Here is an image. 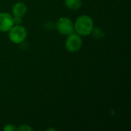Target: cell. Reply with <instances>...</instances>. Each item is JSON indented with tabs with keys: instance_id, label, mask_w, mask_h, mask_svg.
I'll return each mask as SVG.
<instances>
[{
	"instance_id": "2",
	"label": "cell",
	"mask_w": 131,
	"mask_h": 131,
	"mask_svg": "<svg viewBox=\"0 0 131 131\" xmlns=\"http://www.w3.org/2000/svg\"><path fill=\"white\" fill-rule=\"evenodd\" d=\"M8 32L9 40L16 45L21 44L27 38V30L21 25H14Z\"/></svg>"
},
{
	"instance_id": "3",
	"label": "cell",
	"mask_w": 131,
	"mask_h": 131,
	"mask_svg": "<svg viewBox=\"0 0 131 131\" xmlns=\"http://www.w3.org/2000/svg\"><path fill=\"white\" fill-rule=\"evenodd\" d=\"M83 45V41L81 36H80L76 32H72L71 34L67 35L65 41V48L70 53H76L81 48Z\"/></svg>"
},
{
	"instance_id": "8",
	"label": "cell",
	"mask_w": 131,
	"mask_h": 131,
	"mask_svg": "<svg viewBox=\"0 0 131 131\" xmlns=\"http://www.w3.org/2000/svg\"><path fill=\"white\" fill-rule=\"evenodd\" d=\"M91 35H92L94 36V38L99 39V38H101L104 36V31L100 28H97H97H94H94H93Z\"/></svg>"
},
{
	"instance_id": "12",
	"label": "cell",
	"mask_w": 131,
	"mask_h": 131,
	"mask_svg": "<svg viewBox=\"0 0 131 131\" xmlns=\"http://www.w3.org/2000/svg\"><path fill=\"white\" fill-rule=\"evenodd\" d=\"M47 130H55L54 129H53V128H49V129H47Z\"/></svg>"
},
{
	"instance_id": "6",
	"label": "cell",
	"mask_w": 131,
	"mask_h": 131,
	"mask_svg": "<svg viewBox=\"0 0 131 131\" xmlns=\"http://www.w3.org/2000/svg\"><path fill=\"white\" fill-rule=\"evenodd\" d=\"M28 11V6L25 2H18L12 7V15L13 17L23 18Z\"/></svg>"
},
{
	"instance_id": "4",
	"label": "cell",
	"mask_w": 131,
	"mask_h": 131,
	"mask_svg": "<svg viewBox=\"0 0 131 131\" xmlns=\"http://www.w3.org/2000/svg\"><path fill=\"white\" fill-rule=\"evenodd\" d=\"M56 29L62 35H68L74 31V23L68 17H61L56 22Z\"/></svg>"
},
{
	"instance_id": "5",
	"label": "cell",
	"mask_w": 131,
	"mask_h": 131,
	"mask_svg": "<svg viewBox=\"0 0 131 131\" xmlns=\"http://www.w3.org/2000/svg\"><path fill=\"white\" fill-rule=\"evenodd\" d=\"M14 25L13 16L8 12H0V31L8 32Z\"/></svg>"
},
{
	"instance_id": "11",
	"label": "cell",
	"mask_w": 131,
	"mask_h": 131,
	"mask_svg": "<svg viewBox=\"0 0 131 131\" xmlns=\"http://www.w3.org/2000/svg\"><path fill=\"white\" fill-rule=\"evenodd\" d=\"M21 20H22V18H20V17H13L14 25H21Z\"/></svg>"
},
{
	"instance_id": "9",
	"label": "cell",
	"mask_w": 131,
	"mask_h": 131,
	"mask_svg": "<svg viewBox=\"0 0 131 131\" xmlns=\"http://www.w3.org/2000/svg\"><path fill=\"white\" fill-rule=\"evenodd\" d=\"M33 128L28 125V124H23L21 126H20L19 127L17 128V131H32Z\"/></svg>"
},
{
	"instance_id": "7",
	"label": "cell",
	"mask_w": 131,
	"mask_h": 131,
	"mask_svg": "<svg viewBox=\"0 0 131 131\" xmlns=\"http://www.w3.org/2000/svg\"><path fill=\"white\" fill-rule=\"evenodd\" d=\"M65 6L70 10H78L82 5L81 0H64Z\"/></svg>"
},
{
	"instance_id": "1",
	"label": "cell",
	"mask_w": 131,
	"mask_h": 131,
	"mask_svg": "<svg viewBox=\"0 0 131 131\" xmlns=\"http://www.w3.org/2000/svg\"><path fill=\"white\" fill-rule=\"evenodd\" d=\"M94 27L93 19L87 15L79 16L74 23V32L83 37L90 35Z\"/></svg>"
},
{
	"instance_id": "10",
	"label": "cell",
	"mask_w": 131,
	"mask_h": 131,
	"mask_svg": "<svg viewBox=\"0 0 131 131\" xmlns=\"http://www.w3.org/2000/svg\"><path fill=\"white\" fill-rule=\"evenodd\" d=\"M3 130L5 131H17V127L12 124H8L4 127Z\"/></svg>"
}]
</instances>
